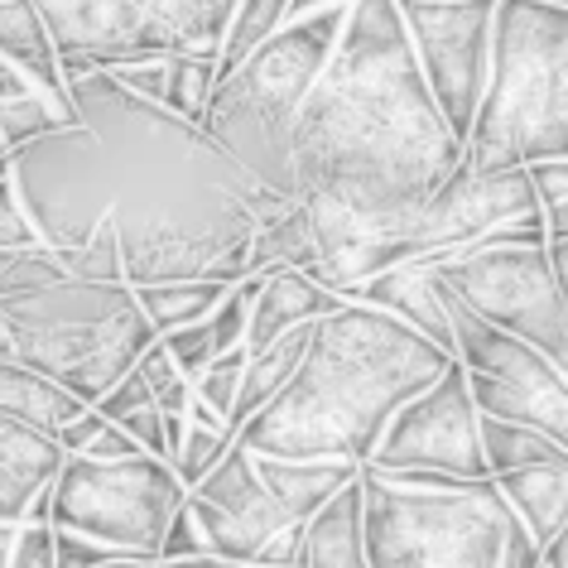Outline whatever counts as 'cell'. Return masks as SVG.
<instances>
[{"mask_svg": "<svg viewBox=\"0 0 568 568\" xmlns=\"http://www.w3.org/2000/svg\"><path fill=\"white\" fill-rule=\"evenodd\" d=\"M78 121L10 150V183L39 241H106L125 284L251 275V241L290 197L251 179L203 121H189L111 73L68 78Z\"/></svg>", "mask_w": 568, "mask_h": 568, "instance_id": "obj_1", "label": "cell"}, {"mask_svg": "<svg viewBox=\"0 0 568 568\" xmlns=\"http://www.w3.org/2000/svg\"><path fill=\"white\" fill-rule=\"evenodd\" d=\"M294 189L366 226H400L463 160L395 0H352L328 68L294 121Z\"/></svg>", "mask_w": 568, "mask_h": 568, "instance_id": "obj_2", "label": "cell"}, {"mask_svg": "<svg viewBox=\"0 0 568 568\" xmlns=\"http://www.w3.org/2000/svg\"><path fill=\"white\" fill-rule=\"evenodd\" d=\"M448 362L453 352L409 323L366 304H343L314 323L300 372L241 424L236 444L265 458H333L366 467L386 438V424L419 390H429Z\"/></svg>", "mask_w": 568, "mask_h": 568, "instance_id": "obj_3", "label": "cell"}, {"mask_svg": "<svg viewBox=\"0 0 568 568\" xmlns=\"http://www.w3.org/2000/svg\"><path fill=\"white\" fill-rule=\"evenodd\" d=\"M347 6L314 10L304 20H284L261 49L246 53L212 88L203 116L207 135L251 179H261L265 189L284 197H300V189H294V150H290L294 121H300L308 92H314L318 73L328 68L337 39H343Z\"/></svg>", "mask_w": 568, "mask_h": 568, "instance_id": "obj_4", "label": "cell"}, {"mask_svg": "<svg viewBox=\"0 0 568 568\" xmlns=\"http://www.w3.org/2000/svg\"><path fill=\"white\" fill-rule=\"evenodd\" d=\"M0 333L10 357L82 405H97L140 362L154 323L125 280H59L0 300Z\"/></svg>", "mask_w": 568, "mask_h": 568, "instance_id": "obj_5", "label": "cell"}, {"mask_svg": "<svg viewBox=\"0 0 568 568\" xmlns=\"http://www.w3.org/2000/svg\"><path fill=\"white\" fill-rule=\"evenodd\" d=\"M357 481L372 568H539V545L491 477L409 491L362 467Z\"/></svg>", "mask_w": 568, "mask_h": 568, "instance_id": "obj_6", "label": "cell"}, {"mask_svg": "<svg viewBox=\"0 0 568 568\" xmlns=\"http://www.w3.org/2000/svg\"><path fill=\"white\" fill-rule=\"evenodd\" d=\"M568 154V10L496 0L491 88L467 135V164H535Z\"/></svg>", "mask_w": 568, "mask_h": 568, "instance_id": "obj_7", "label": "cell"}, {"mask_svg": "<svg viewBox=\"0 0 568 568\" xmlns=\"http://www.w3.org/2000/svg\"><path fill=\"white\" fill-rule=\"evenodd\" d=\"M63 78L116 73L169 53H222L236 0H34Z\"/></svg>", "mask_w": 568, "mask_h": 568, "instance_id": "obj_8", "label": "cell"}, {"mask_svg": "<svg viewBox=\"0 0 568 568\" xmlns=\"http://www.w3.org/2000/svg\"><path fill=\"white\" fill-rule=\"evenodd\" d=\"M189 501L174 463L135 453L121 463H97L68 453L49 487V525L121 549L125 559H160V539L174 510Z\"/></svg>", "mask_w": 568, "mask_h": 568, "instance_id": "obj_9", "label": "cell"}, {"mask_svg": "<svg viewBox=\"0 0 568 568\" xmlns=\"http://www.w3.org/2000/svg\"><path fill=\"white\" fill-rule=\"evenodd\" d=\"M448 294L501 333L539 347L568 376V294L554 280L545 246H467L434 261Z\"/></svg>", "mask_w": 568, "mask_h": 568, "instance_id": "obj_10", "label": "cell"}, {"mask_svg": "<svg viewBox=\"0 0 568 568\" xmlns=\"http://www.w3.org/2000/svg\"><path fill=\"white\" fill-rule=\"evenodd\" d=\"M444 304L453 323V357L467 372L477 415L525 424V429L568 448V376L539 347L501 333L487 318H477L458 294L444 290Z\"/></svg>", "mask_w": 568, "mask_h": 568, "instance_id": "obj_11", "label": "cell"}, {"mask_svg": "<svg viewBox=\"0 0 568 568\" xmlns=\"http://www.w3.org/2000/svg\"><path fill=\"white\" fill-rule=\"evenodd\" d=\"M189 510L212 559L255 564V568H300L304 520H294L255 473V453L232 444L222 463L189 487Z\"/></svg>", "mask_w": 568, "mask_h": 568, "instance_id": "obj_12", "label": "cell"}, {"mask_svg": "<svg viewBox=\"0 0 568 568\" xmlns=\"http://www.w3.org/2000/svg\"><path fill=\"white\" fill-rule=\"evenodd\" d=\"M409 44H415L419 73L429 82L448 131L463 140L477 125L481 97L491 88V34H496V0H438V6L400 10Z\"/></svg>", "mask_w": 568, "mask_h": 568, "instance_id": "obj_13", "label": "cell"}, {"mask_svg": "<svg viewBox=\"0 0 568 568\" xmlns=\"http://www.w3.org/2000/svg\"><path fill=\"white\" fill-rule=\"evenodd\" d=\"M376 473L395 467H434V473L463 477V481H487V458H481V415L467 386L463 362L453 357L444 376L429 390H419L400 415L386 424V438L372 453Z\"/></svg>", "mask_w": 568, "mask_h": 568, "instance_id": "obj_14", "label": "cell"}, {"mask_svg": "<svg viewBox=\"0 0 568 568\" xmlns=\"http://www.w3.org/2000/svg\"><path fill=\"white\" fill-rule=\"evenodd\" d=\"M434 261H438V255H424V261H405V265L381 270V275L352 284V290H347V304L381 308V314L409 323V328L424 333L429 343H438L444 352H453V323H448L444 284H438Z\"/></svg>", "mask_w": 568, "mask_h": 568, "instance_id": "obj_15", "label": "cell"}, {"mask_svg": "<svg viewBox=\"0 0 568 568\" xmlns=\"http://www.w3.org/2000/svg\"><path fill=\"white\" fill-rule=\"evenodd\" d=\"M347 300L333 294L328 284L308 280L304 270H290V265H275L261 275V294L251 304V328H246V347H270L275 337L294 333V328H308V323L328 318L333 308H343Z\"/></svg>", "mask_w": 568, "mask_h": 568, "instance_id": "obj_16", "label": "cell"}, {"mask_svg": "<svg viewBox=\"0 0 568 568\" xmlns=\"http://www.w3.org/2000/svg\"><path fill=\"white\" fill-rule=\"evenodd\" d=\"M510 510L520 516V525L530 530L539 549L549 545V535L559 530V520L568 516V448H554L549 458H539L530 467H510V473L491 477Z\"/></svg>", "mask_w": 568, "mask_h": 568, "instance_id": "obj_17", "label": "cell"}, {"mask_svg": "<svg viewBox=\"0 0 568 568\" xmlns=\"http://www.w3.org/2000/svg\"><path fill=\"white\" fill-rule=\"evenodd\" d=\"M255 473H261L270 496H275L294 520L308 525L337 491L347 487V481H357L362 467L357 463H333V458L294 463V458H265V453H255Z\"/></svg>", "mask_w": 568, "mask_h": 568, "instance_id": "obj_18", "label": "cell"}, {"mask_svg": "<svg viewBox=\"0 0 568 568\" xmlns=\"http://www.w3.org/2000/svg\"><path fill=\"white\" fill-rule=\"evenodd\" d=\"M73 121H78L73 97H53L44 88H34L16 63L0 59V145L20 150V145H30V140L63 131V125H73Z\"/></svg>", "mask_w": 568, "mask_h": 568, "instance_id": "obj_19", "label": "cell"}, {"mask_svg": "<svg viewBox=\"0 0 568 568\" xmlns=\"http://www.w3.org/2000/svg\"><path fill=\"white\" fill-rule=\"evenodd\" d=\"M0 59H10L34 88L68 97V78L59 68V49L34 0H0Z\"/></svg>", "mask_w": 568, "mask_h": 568, "instance_id": "obj_20", "label": "cell"}, {"mask_svg": "<svg viewBox=\"0 0 568 568\" xmlns=\"http://www.w3.org/2000/svg\"><path fill=\"white\" fill-rule=\"evenodd\" d=\"M300 568H372L362 549V481H347L328 506L308 520Z\"/></svg>", "mask_w": 568, "mask_h": 568, "instance_id": "obj_21", "label": "cell"}, {"mask_svg": "<svg viewBox=\"0 0 568 568\" xmlns=\"http://www.w3.org/2000/svg\"><path fill=\"white\" fill-rule=\"evenodd\" d=\"M308 333H314V323L275 337L270 347H246V372H241L236 405H232V429L236 434H241V424H246L255 409H265L284 386H290V376L300 372V362L308 352Z\"/></svg>", "mask_w": 568, "mask_h": 568, "instance_id": "obj_22", "label": "cell"}, {"mask_svg": "<svg viewBox=\"0 0 568 568\" xmlns=\"http://www.w3.org/2000/svg\"><path fill=\"white\" fill-rule=\"evenodd\" d=\"M59 280H102L88 251H59L49 241L34 246H0V300L10 294H30Z\"/></svg>", "mask_w": 568, "mask_h": 568, "instance_id": "obj_23", "label": "cell"}, {"mask_svg": "<svg viewBox=\"0 0 568 568\" xmlns=\"http://www.w3.org/2000/svg\"><path fill=\"white\" fill-rule=\"evenodd\" d=\"M222 294H226L222 280H160V284H140L135 300L154 323V333H174L189 328V323H203L222 304Z\"/></svg>", "mask_w": 568, "mask_h": 568, "instance_id": "obj_24", "label": "cell"}, {"mask_svg": "<svg viewBox=\"0 0 568 568\" xmlns=\"http://www.w3.org/2000/svg\"><path fill=\"white\" fill-rule=\"evenodd\" d=\"M284 20H290V0H236L232 24H226V39H222V53H217V78H226L246 53L261 49Z\"/></svg>", "mask_w": 568, "mask_h": 568, "instance_id": "obj_25", "label": "cell"}, {"mask_svg": "<svg viewBox=\"0 0 568 568\" xmlns=\"http://www.w3.org/2000/svg\"><path fill=\"white\" fill-rule=\"evenodd\" d=\"M164 73H169L164 106L189 121H203L212 88H217V53H169Z\"/></svg>", "mask_w": 568, "mask_h": 568, "instance_id": "obj_26", "label": "cell"}, {"mask_svg": "<svg viewBox=\"0 0 568 568\" xmlns=\"http://www.w3.org/2000/svg\"><path fill=\"white\" fill-rule=\"evenodd\" d=\"M554 448H559L554 438L525 429V424L481 415V458H487V473H491V477L510 473V467H530V463H539V458H549Z\"/></svg>", "mask_w": 568, "mask_h": 568, "instance_id": "obj_27", "label": "cell"}, {"mask_svg": "<svg viewBox=\"0 0 568 568\" xmlns=\"http://www.w3.org/2000/svg\"><path fill=\"white\" fill-rule=\"evenodd\" d=\"M236 444V429L232 424H193L189 419V429H183V444L174 453V473L183 487H197L212 467L222 463V453Z\"/></svg>", "mask_w": 568, "mask_h": 568, "instance_id": "obj_28", "label": "cell"}, {"mask_svg": "<svg viewBox=\"0 0 568 568\" xmlns=\"http://www.w3.org/2000/svg\"><path fill=\"white\" fill-rule=\"evenodd\" d=\"M140 376H145V386L154 395V405H160V415H189V400H193V381L179 372L174 357H169V347L154 337V343L140 352Z\"/></svg>", "mask_w": 568, "mask_h": 568, "instance_id": "obj_29", "label": "cell"}, {"mask_svg": "<svg viewBox=\"0 0 568 568\" xmlns=\"http://www.w3.org/2000/svg\"><path fill=\"white\" fill-rule=\"evenodd\" d=\"M255 294H261V275H246V280L226 284L222 304L207 314V323H212V343H217V352L246 347V328H251V304H255Z\"/></svg>", "mask_w": 568, "mask_h": 568, "instance_id": "obj_30", "label": "cell"}, {"mask_svg": "<svg viewBox=\"0 0 568 568\" xmlns=\"http://www.w3.org/2000/svg\"><path fill=\"white\" fill-rule=\"evenodd\" d=\"M241 372H246V347H232V352H217L203 372L193 376V395L203 400L207 409L232 424V405H236V386H241Z\"/></svg>", "mask_w": 568, "mask_h": 568, "instance_id": "obj_31", "label": "cell"}, {"mask_svg": "<svg viewBox=\"0 0 568 568\" xmlns=\"http://www.w3.org/2000/svg\"><path fill=\"white\" fill-rule=\"evenodd\" d=\"M160 343L169 347V357H174V366L183 376H197L203 366L217 357V343H212V323H189V328H174V333H160Z\"/></svg>", "mask_w": 568, "mask_h": 568, "instance_id": "obj_32", "label": "cell"}, {"mask_svg": "<svg viewBox=\"0 0 568 568\" xmlns=\"http://www.w3.org/2000/svg\"><path fill=\"white\" fill-rule=\"evenodd\" d=\"M53 554H59V568H102V564L125 559L121 549L102 545V539H88V535L59 530V525H53Z\"/></svg>", "mask_w": 568, "mask_h": 568, "instance_id": "obj_33", "label": "cell"}, {"mask_svg": "<svg viewBox=\"0 0 568 568\" xmlns=\"http://www.w3.org/2000/svg\"><path fill=\"white\" fill-rule=\"evenodd\" d=\"M10 568H59V554H53V525L49 520H20L16 549H10Z\"/></svg>", "mask_w": 568, "mask_h": 568, "instance_id": "obj_34", "label": "cell"}, {"mask_svg": "<svg viewBox=\"0 0 568 568\" xmlns=\"http://www.w3.org/2000/svg\"><path fill=\"white\" fill-rule=\"evenodd\" d=\"M34 241H39V226L30 222L16 183H10V174H6L0 179V246H34Z\"/></svg>", "mask_w": 568, "mask_h": 568, "instance_id": "obj_35", "label": "cell"}, {"mask_svg": "<svg viewBox=\"0 0 568 568\" xmlns=\"http://www.w3.org/2000/svg\"><path fill=\"white\" fill-rule=\"evenodd\" d=\"M525 169H530V189H535L539 212H554V207L568 203V154L535 160V164H525Z\"/></svg>", "mask_w": 568, "mask_h": 568, "instance_id": "obj_36", "label": "cell"}, {"mask_svg": "<svg viewBox=\"0 0 568 568\" xmlns=\"http://www.w3.org/2000/svg\"><path fill=\"white\" fill-rule=\"evenodd\" d=\"M145 405H154V395H150V386H145V376H140V366H131V372H125L92 409H97L102 419H121V415H131V409H145Z\"/></svg>", "mask_w": 568, "mask_h": 568, "instance_id": "obj_37", "label": "cell"}, {"mask_svg": "<svg viewBox=\"0 0 568 568\" xmlns=\"http://www.w3.org/2000/svg\"><path fill=\"white\" fill-rule=\"evenodd\" d=\"M111 424H121V429L140 444V453H154V458L169 463V438H164V415H160V405L131 409V415H121V419H111Z\"/></svg>", "mask_w": 568, "mask_h": 568, "instance_id": "obj_38", "label": "cell"}, {"mask_svg": "<svg viewBox=\"0 0 568 568\" xmlns=\"http://www.w3.org/2000/svg\"><path fill=\"white\" fill-rule=\"evenodd\" d=\"M193 554H207V545H203V535H197V520H193L189 501H183L174 510V520H169L164 539H160V559H193ZM160 559H154V564H160Z\"/></svg>", "mask_w": 568, "mask_h": 568, "instance_id": "obj_39", "label": "cell"}, {"mask_svg": "<svg viewBox=\"0 0 568 568\" xmlns=\"http://www.w3.org/2000/svg\"><path fill=\"white\" fill-rule=\"evenodd\" d=\"M135 453H140L135 438L125 434L121 424H111V419H106L102 429H97L92 444L82 448V458H97V463H121V458H135Z\"/></svg>", "mask_w": 568, "mask_h": 568, "instance_id": "obj_40", "label": "cell"}, {"mask_svg": "<svg viewBox=\"0 0 568 568\" xmlns=\"http://www.w3.org/2000/svg\"><path fill=\"white\" fill-rule=\"evenodd\" d=\"M102 424H106V419H102V415H97V409L88 405L78 419H68L63 429H59V448H63V453H82V448H88L92 438H97V429H102Z\"/></svg>", "mask_w": 568, "mask_h": 568, "instance_id": "obj_41", "label": "cell"}, {"mask_svg": "<svg viewBox=\"0 0 568 568\" xmlns=\"http://www.w3.org/2000/svg\"><path fill=\"white\" fill-rule=\"evenodd\" d=\"M539 568H568V516L559 520V530L549 535V545L539 549Z\"/></svg>", "mask_w": 568, "mask_h": 568, "instance_id": "obj_42", "label": "cell"}, {"mask_svg": "<svg viewBox=\"0 0 568 568\" xmlns=\"http://www.w3.org/2000/svg\"><path fill=\"white\" fill-rule=\"evenodd\" d=\"M154 568H226V564L212 559V554H193V559H160Z\"/></svg>", "mask_w": 568, "mask_h": 568, "instance_id": "obj_43", "label": "cell"}, {"mask_svg": "<svg viewBox=\"0 0 568 568\" xmlns=\"http://www.w3.org/2000/svg\"><path fill=\"white\" fill-rule=\"evenodd\" d=\"M328 6H347V0H290V20H304L314 10H328Z\"/></svg>", "mask_w": 568, "mask_h": 568, "instance_id": "obj_44", "label": "cell"}, {"mask_svg": "<svg viewBox=\"0 0 568 568\" xmlns=\"http://www.w3.org/2000/svg\"><path fill=\"white\" fill-rule=\"evenodd\" d=\"M545 226H549V241H568V203L545 212Z\"/></svg>", "mask_w": 568, "mask_h": 568, "instance_id": "obj_45", "label": "cell"}, {"mask_svg": "<svg viewBox=\"0 0 568 568\" xmlns=\"http://www.w3.org/2000/svg\"><path fill=\"white\" fill-rule=\"evenodd\" d=\"M20 525L16 520H0V568H10V549H16Z\"/></svg>", "mask_w": 568, "mask_h": 568, "instance_id": "obj_46", "label": "cell"}, {"mask_svg": "<svg viewBox=\"0 0 568 568\" xmlns=\"http://www.w3.org/2000/svg\"><path fill=\"white\" fill-rule=\"evenodd\" d=\"M102 568H154V564H145V559H116V564H102Z\"/></svg>", "mask_w": 568, "mask_h": 568, "instance_id": "obj_47", "label": "cell"}, {"mask_svg": "<svg viewBox=\"0 0 568 568\" xmlns=\"http://www.w3.org/2000/svg\"><path fill=\"white\" fill-rule=\"evenodd\" d=\"M400 10H419V6H438V0H395Z\"/></svg>", "mask_w": 568, "mask_h": 568, "instance_id": "obj_48", "label": "cell"}, {"mask_svg": "<svg viewBox=\"0 0 568 568\" xmlns=\"http://www.w3.org/2000/svg\"><path fill=\"white\" fill-rule=\"evenodd\" d=\"M10 174V160H0V179H6Z\"/></svg>", "mask_w": 568, "mask_h": 568, "instance_id": "obj_49", "label": "cell"}, {"mask_svg": "<svg viewBox=\"0 0 568 568\" xmlns=\"http://www.w3.org/2000/svg\"><path fill=\"white\" fill-rule=\"evenodd\" d=\"M226 568H255V564H226Z\"/></svg>", "mask_w": 568, "mask_h": 568, "instance_id": "obj_50", "label": "cell"}, {"mask_svg": "<svg viewBox=\"0 0 568 568\" xmlns=\"http://www.w3.org/2000/svg\"><path fill=\"white\" fill-rule=\"evenodd\" d=\"M549 6H564V10H568V0H549Z\"/></svg>", "mask_w": 568, "mask_h": 568, "instance_id": "obj_51", "label": "cell"}, {"mask_svg": "<svg viewBox=\"0 0 568 568\" xmlns=\"http://www.w3.org/2000/svg\"><path fill=\"white\" fill-rule=\"evenodd\" d=\"M0 160H10V150H6V145H0Z\"/></svg>", "mask_w": 568, "mask_h": 568, "instance_id": "obj_52", "label": "cell"}]
</instances>
